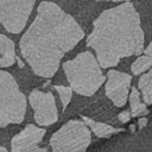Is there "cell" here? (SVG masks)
Wrapping results in <instances>:
<instances>
[{
  "label": "cell",
  "mask_w": 152,
  "mask_h": 152,
  "mask_svg": "<svg viewBox=\"0 0 152 152\" xmlns=\"http://www.w3.org/2000/svg\"><path fill=\"white\" fill-rule=\"evenodd\" d=\"M84 37L80 24L58 5L42 1L37 15L19 40L20 53L39 77L51 78L62 58Z\"/></svg>",
  "instance_id": "cell-1"
},
{
  "label": "cell",
  "mask_w": 152,
  "mask_h": 152,
  "mask_svg": "<svg viewBox=\"0 0 152 152\" xmlns=\"http://www.w3.org/2000/svg\"><path fill=\"white\" fill-rule=\"evenodd\" d=\"M128 100L131 104V114L132 116H145L150 113L147 106L145 102L141 101L140 93L138 91V88H132L131 93L128 94Z\"/></svg>",
  "instance_id": "cell-12"
},
{
  "label": "cell",
  "mask_w": 152,
  "mask_h": 152,
  "mask_svg": "<svg viewBox=\"0 0 152 152\" xmlns=\"http://www.w3.org/2000/svg\"><path fill=\"white\" fill-rule=\"evenodd\" d=\"M147 118H145V116H140V119L138 120V127L139 128H144L146 125H147Z\"/></svg>",
  "instance_id": "cell-17"
},
{
  "label": "cell",
  "mask_w": 152,
  "mask_h": 152,
  "mask_svg": "<svg viewBox=\"0 0 152 152\" xmlns=\"http://www.w3.org/2000/svg\"><path fill=\"white\" fill-rule=\"evenodd\" d=\"M138 88L140 90V95L142 101L146 104H152V66L147 70V72L142 74L138 81Z\"/></svg>",
  "instance_id": "cell-13"
},
{
  "label": "cell",
  "mask_w": 152,
  "mask_h": 152,
  "mask_svg": "<svg viewBox=\"0 0 152 152\" xmlns=\"http://www.w3.org/2000/svg\"><path fill=\"white\" fill-rule=\"evenodd\" d=\"M118 119H119V121H120V122L126 124V122H128V121L132 119V114H131V112H128V110H124V112L119 113Z\"/></svg>",
  "instance_id": "cell-16"
},
{
  "label": "cell",
  "mask_w": 152,
  "mask_h": 152,
  "mask_svg": "<svg viewBox=\"0 0 152 152\" xmlns=\"http://www.w3.org/2000/svg\"><path fill=\"white\" fill-rule=\"evenodd\" d=\"M46 131L33 124H28L11 140L12 152H48V148L39 147Z\"/></svg>",
  "instance_id": "cell-9"
},
{
  "label": "cell",
  "mask_w": 152,
  "mask_h": 152,
  "mask_svg": "<svg viewBox=\"0 0 152 152\" xmlns=\"http://www.w3.org/2000/svg\"><path fill=\"white\" fill-rule=\"evenodd\" d=\"M36 0H0V24L13 34L20 33L27 24Z\"/></svg>",
  "instance_id": "cell-6"
},
{
  "label": "cell",
  "mask_w": 152,
  "mask_h": 152,
  "mask_svg": "<svg viewBox=\"0 0 152 152\" xmlns=\"http://www.w3.org/2000/svg\"><path fill=\"white\" fill-rule=\"evenodd\" d=\"M82 120L89 127L90 132H93L97 138H109V137H112L116 133H120V132L125 131V128H116V127H113L110 125L95 121V120H93L90 118H87V116H82Z\"/></svg>",
  "instance_id": "cell-10"
},
{
  "label": "cell",
  "mask_w": 152,
  "mask_h": 152,
  "mask_svg": "<svg viewBox=\"0 0 152 152\" xmlns=\"http://www.w3.org/2000/svg\"><path fill=\"white\" fill-rule=\"evenodd\" d=\"M107 76L108 78L104 86L107 97L116 107H124L128 100L132 76L115 69H110Z\"/></svg>",
  "instance_id": "cell-8"
},
{
  "label": "cell",
  "mask_w": 152,
  "mask_h": 152,
  "mask_svg": "<svg viewBox=\"0 0 152 152\" xmlns=\"http://www.w3.org/2000/svg\"><path fill=\"white\" fill-rule=\"evenodd\" d=\"M28 102L34 112V121L39 126H50L58 120L56 100L51 91L33 89L28 95Z\"/></svg>",
  "instance_id": "cell-7"
},
{
  "label": "cell",
  "mask_w": 152,
  "mask_h": 152,
  "mask_svg": "<svg viewBox=\"0 0 152 152\" xmlns=\"http://www.w3.org/2000/svg\"><path fill=\"white\" fill-rule=\"evenodd\" d=\"M0 152H7V150H6L1 144H0Z\"/></svg>",
  "instance_id": "cell-20"
},
{
  "label": "cell",
  "mask_w": 152,
  "mask_h": 152,
  "mask_svg": "<svg viewBox=\"0 0 152 152\" xmlns=\"http://www.w3.org/2000/svg\"><path fill=\"white\" fill-rule=\"evenodd\" d=\"M95 1H113V2H120V1H131V0H95Z\"/></svg>",
  "instance_id": "cell-19"
},
{
  "label": "cell",
  "mask_w": 152,
  "mask_h": 152,
  "mask_svg": "<svg viewBox=\"0 0 152 152\" xmlns=\"http://www.w3.org/2000/svg\"><path fill=\"white\" fill-rule=\"evenodd\" d=\"M144 43L140 15L129 1L99 14L87 37V46L95 51L100 66L104 69L116 66L122 58L142 53Z\"/></svg>",
  "instance_id": "cell-2"
},
{
  "label": "cell",
  "mask_w": 152,
  "mask_h": 152,
  "mask_svg": "<svg viewBox=\"0 0 152 152\" xmlns=\"http://www.w3.org/2000/svg\"><path fill=\"white\" fill-rule=\"evenodd\" d=\"M63 70L71 89L83 96H93L106 81L96 57L90 51H83L64 62Z\"/></svg>",
  "instance_id": "cell-3"
},
{
  "label": "cell",
  "mask_w": 152,
  "mask_h": 152,
  "mask_svg": "<svg viewBox=\"0 0 152 152\" xmlns=\"http://www.w3.org/2000/svg\"><path fill=\"white\" fill-rule=\"evenodd\" d=\"M0 59H2L7 66H11L15 62V46L14 42L5 34L0 33Z\"/></svg>",
  "instance_id": "cell-11"
},
{
  "label": "cell",
  "mask_w": 152,
  "mask_h": 152,
  "mask_svg": "<svg viewBox=\"0 0 152 152\" xmlns=\"http://www.w3.org/2000/svg\"><path fill=\"white\" fill-rule=\"evenodd\" d=\"M26 113V99L15 78L0 69V128L21 124Z\"/></svg>",
  "instance_id": "cell-4"
},
{
  "label": "cell",
  "mask_w": 152,
  "mask_h": 152,
  "mask_svg": "<svg viewBox=\"0 0 152 152\" xmlns=\"http://www.w3.org/2000/svg\"><path fill=\"white\" fill-rule=\"evenodd\" d=\"M55 89H56V91L59 95V99H61L62 104H63V109H65L68 107L69 102L71 101V97H72V89H71V87L55 86Z\"/></svg>",
  "instance_id": "cell-15"
},
{
  "label": "cell",
  "mask_w": 152,
  "mask_h": 152,
  "mask_svg": "<svg viewBox=\"0 0 152 152\" xmlns=\"http://www.w3.org/2000/svg\"><path fill=\"white\" fill-rule=\"evenodd\" d=\"M90 142V129L80 120L65 122L50 138L52 152H87Z\"/></svg>",
  "instance_id": "cell-5"
},
{
  "label": "cell",
  "mask_w": 152,
  "mask_h": 152,
  "mask_svg": "<svg viewBox=\"0 0 152 152\" xmlns=\"http://www.w3.org/2000/svg\"><path fill=\"white\" fill-rule=\"evenodd\" d=\"M152 66V56H139L131 65V70L134 75H141Z\"/></svg>",
  "instance_id": "cell-14"
},
{
  "label": "cell",
  "mask_w": 152,
  "mask_h": 152,
  "mask_svg": "<svg viewBox=\"0 0 152 152\" xmlns=\"http://www.w3.org/2000/svg\"><path fill=\"white\" fill-rule=\"evenodd\" d=\"M142 52H145V55H147V56H152V42L147 45V48L146 49H144V51Z\"/></svg>",
  "instance_id": "cell-18"
}]
</instances>
